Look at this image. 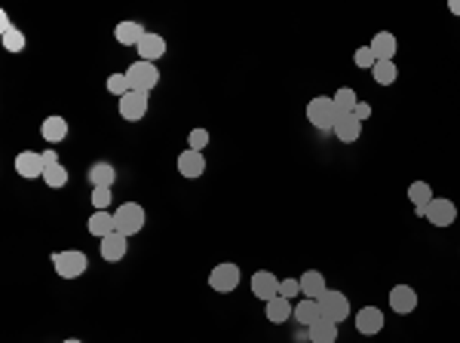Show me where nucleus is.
<instances>
[{
	"instance_id": "nucleus-16",
	"label": "nucleus",
	"mask_w": 460,
	"mask_h": 343,
	"mask_svg": "<svg viewBox=\"0 0 460 343\" xmlns=\"http://www.w3.org/2000/svg\"><path fill=\"white\" fill-rule=\"evenodd\" d=\"M332 132L337 135V142L353 144V142H359V135H362V123H359L353 114H337V123H335Z\"/></svg>"
},
{
	"instance_id": "nucleus-12",
	"label": "nucleus",
	"mask_w": 460,
	"mask_h": 343,
	"mask_svg": "<svg viewBox=\"0 0 460 343\" xmlns=\"http://www.w3.org/2000/svg\"><path fill=\"white\" fill-rule=\"evenodd\" d=\"M15 172H19L22 178H43V172H46V162L40 153H34V151H22L19 157H15Z\"/></svg>"
},
{
	"instance_id": "nucleus-39",
	"label": "nucleus",
	"mask_w": 460,
	"mask_h": 343,
	"mask_svg": "<svg viewBox=\"0 0 460 343\" xmlns=\"http://www.w3.org/2000/svg\"><path fill=\"white\" fill-rule=\"evenodd\" d=\"M65 343H80V340H74V337H68V340H65Z\"/></svg>"
},
{
	"instance_id": "nucleus-18",
	"label": "nucleus",
	"mask_w": 460,
	"mask_h": 343,
	"mask_svg": "<svg viewBox=\"0 0 460 343\" xmlns=\"http://www.w3.org/2000/svg\"><path fill=\"white\" fill-rule=\"evenodd\" d=\"M0 37H3V49L6 52H25V34L15 25H10L6 13L0 15Z\"/></svg>"
},
{
	"instance_id": "nucleus-1",
	"label": "nucleus",
	"mask_w": 460,
	"mask_h": 343,
	"mask_svg": "<svg viewBox=\"0 0 460 343\" xmlns=\"http://www.w3.org/2000/svg\"><path fill=\"white\" fill-rule=\"evenodd\" d=\"M307 120L322 132H332L335 123H337V107H335L332 96H316L313 98L310 105H307Z\"/></svg>"
},
{
	"instance_id": "nucleus-38",
	"label": "nucleus",
	"mask_w": 460,
	"mask_h": 343,
	"mask_svg": "<svg viewBox=\"0 0 460 343\" xmlns=\"http://www.w3.org/2000/svg\"><path fill=\"white\" fill-rule=\"evenodd\" d=\"M448 10L454 13V15H460V0H451V3H448Z\"/></svg>"
},
{
	"instance_id": "nucleus-17",
	"label": "nucleus",
	"mask_w": 460,
	"mask_h": 343,
	"mask_svg": "<svg viewBox=\"0 0 460 343\" xmlns=\"http://www.w3.org/2000/svg\"><path fill=\"white\" fill-rule=\"evenodd\" d=\"M368 46H371V52H374V59H378V61H393V59H396V49H399L396 34H390V31H381V34H374Z\"/></svg>"
},
{
	"instance_id": "nucleus-15",
	"label": "nucleus",
	"mask_w": 460,
	"mask_h": 343,
	"mask_svg": "<svg viewBox=\"0 0 460 343\" xmlns=\"http://www.w3.org/2000/svg\"><path fill=\"white\" fill-rule=\"evenodd\" d=\"M135 49H138V56H141V61H157V59L166 56V37L148 31V34L141 37V43L135 46Z\"/></svg>"
},
{
	"instance_id": "nucleus-37",
	"label": "nucleus",
	"mask_w": 460,
	"mask_h": 343,
	"mask_svg": "<svg viewBox=\"0 0 460 343\" xmlns=\"http://www.w3.org/2000/svg\"><path fill=\"white\" fill-rule=\"evenodd\" d=\"M40 157H43V162H46V166H56V162H59V153L52 151V147H46V151L40 153Z\"/></svg>"
},
{
	"instance_id": "nucleus-35",
	"label": "nucleus",
	"mask_w": 460,
	"mask_h": 343,
	"mask_svg": "<svg viewBox=\"0 0 460 343\" xmlns=\"http://www.w3.org/2000/svg\"><path fill=\"white\" fill-rule=\"evenodd\" d=\"M279 294L282 298H295V294H301V279H279Z\"/></svg>"
},
{
	"instance_id": "nucleus-31",
	"label": "nucleus",
	"mask_w": 460,
	"mask_h": 343,
	"mask_svg": "<svg viewBox=\"0 0 460 343\" xmlns=\"http://www.w3.org/2000/svg\"><path fill=\"white\" fill-rule=\"evenodd\" d=\"M43 181L59 190V187H65V184H68V169L61 166V162H56V166H46V172H43Z\"/></svg>"
},
{
	"instance_id": "nucleus-14",
	"label": "nucleus",
	"mask_w": 460,
	"mask_h": 343,
	"mask_svg": "<svg viewBox=\"0 0 460 343\" xmlns=\"http://www.w3.org/2000/svg\"><path fill=\"white\" fill-rule=\"evenodd\" d=\"M206 172V157L199 151H181L178 153V175L181 178H190V181H194V178H199Z\"/></svg>"
},
{
	"instance_id": "nucleus-32",
	"label": "nucleus",
	"mask_w": 460,
	"mask_h": 343,
	"mask_svg": "<svg viewBox=\"0 0 460 343\" xmlns=\"http://www.w3.org/2000/svg\"><path fill=\"white\" fill-rule=\"evenodd\" d=\"M111 199H114L111 187H92V206H95V212H107Z\"/></svg>"
},
{
	"instance_id": "nucleus-5",
	"label": "nucleus",
	"mask_w": 460,
	"mask_h": 343,
	"mask_svg": "<svg viewBox=\"0 0 460 343\" xmlns=\"http://www.w3.org/2000/svg\"><path fill=\"white\" fill-rule=\"evenodd\" d=\"M240 279H243V270L236 264H215V270L209 273V285L215 288L218 294H230L240 288Z\"/></svg>"
},
{
	"instance_id": "nucleus-4",
	"label": "nucleus",
	"mask_w": 460,
	"mask_h": 343,
	"mask_svg": "<svg viewBox=\"0 0 460 343\" xmlns=\"http://www.w3.org/2000/svg\"><path fill=\"white\" fill-rule=\"evenodd\" d=\"M126 77H129V86H132V92H151L153 86L160 83V71L153 61H132V65L126 68Z\"/></svg>"
},
{
	"instance_id": "nucleus-36",
	"label": "nucleus",
	"mask_w": 460,
	"mask_h": 343,
	"mask_svg": "<svg viewBox=\"0 0 460 343\" xmlns=\"http://www.w3.org/2000/svg\"><path fill=\"white\" fill-rule=\"evenodd\" d=\"M353 116H356L359 123H365L368 116H371V105H368V101H359V105L353 107Z\"/></svg>"
},
{
	"instance_id": "nucleus-9",
	"label": "nucleus",
	"mask_w": 460,
	"mask_h": 343,
	"mask_svg": "<svg viewBox=\"0 0 460 343\" xmlns=\"http://www.w3.org/2000/svg\"><path fill=\"white\" fill-rule=\"evenodd\" d=\"M390 310L399 316H408L417 310V291H414L411 285H396L393 291H390Z\"/></svg>"
},
{
	"instance_id": "nucleus-24",
	"label": "nucleus",
	"mask_w": 460,
	"mask_h": 343,
	"mask_svg": "<svg viewBox=\"0 0 460 343\" xmlns=\"http://www.w3.org/2000/svg\"><path fill=\"white\" fill-rule=\"evenodd\" d=\"M86 230L92 233V236L105 239L107 233L117 230V221H114V215H111V212H92V215H89V221H86Z\"/></svg>"
},
{
	"instance_id": "nucleus-20",
	"label": "nucleus",
	"mask_w": 460,
	"mask_h": 343,
	"mask_svg": "<svg viewBox=\"0 0 460 343\" xmlns=\"http://www.w3.org/2000/svg\"><path fill=\"white\" fill-rule=\"evenodd\" d=\"M325 291H328V285H325V276H322L319 270H307L301 276V294H307L310 300H319Z\"/></svg>"
},
{
	"instance_id": "nucleus-13",
	"label": "nucleus",
	"mask_w": 460,
	"mask_h": 343,
	"mask_svg": "<svg viewBox=\"0 0 460 343\" xmlns=\"http://www.w3.org/2000/svg\"><path fill=\"white\" fill-rule=\"evenodd\" d=\"M356 331L371 337V334H381L383 331V313L378 307H362L356 313Z\"/></svg>"
},
{
	"instance_id": "nucleus-11",
	"label": "nucleus",
	"mask_w": 460,
	"mask_h": 343,
	"mask_svg": "<svg viewBox=\"0 0 460 343\" xmlns=\"http://www.w3.org/2000/svg\"><path fill=\"white\" fill-rule=\"evenodd\" d=\"M252 294L264 303L273 300L276 294H279V279H276L270 270H258L255 276H252Z\"/></svg>"
},
{
	"instance_id": "nucleus-33",
	"label": "nucleus",
	"mask_w": 460,
	"mask_h": 343,
	"mask_svg": "<svg viewBox=\"0 0 460 343\" xmlns=\"http://www.w3.org/2000/svg\"><path fill=\"white\" fill-rule=\"evenodd\" d=\"M353 65H356V68H368V71H371V68L378 65V59H374L371 46H359V49L353 52Z\"/></svg>"
},
{
	"instance_id": "nucleus-19",
	"label": "nucleus",
	"mask_w": 460,
	"mask_h": 343,
	"mask_svg": "<svg viewBox=\"0 0 460 343\" xmlns=\"http://www.w3.org/2000/svg\"><path fill=\"white\" fill-rule=\"evenodd\" d=\"M408 199H411V206H414V212H417V218H424L427 212V206L433 202V187H429L427 181H411L408 184Z\"/></svg>"
},
{
	"instance_id": "nucleus-22",
	"label": "nucleus",
	"mask_w": 460,
	"mask_h": 343,
	"mask_svg": "<svg viewBox=\"0 0 460 343\" xmlns=\"http://www.w3.org/2000/svg\"><path fill=\"white\" fill-rule=\"evenodd\" d=\"M144 34H148V31L141 28V22H120V25L114 28V37H117V43H123V46H138Z\"/></svg>"
},
{
	"instance_id": "nucleus-27",
	"label": "nucleus",
	"mask_w": 460,
	"mask_h": 343,
	"mask_svg": "<svg viewBox=\"0 0 460 343\" xmlns=\"http://www.w3.org/2000/svg\"><path fill=\"white\" fill-rule=\"evenodd\" d=\"M307 331H310V343H335V340H337V325L328 322V319H319V322H313Z\"/></svg>"
},
{
	"instance_id": "nucleus-25",
	"label": "nucleus",
	"mask_w": 460,
	"mask_h": 343,
	"mask_svg": "<svg viewBox=\"0 0 460 343\" xmlns=\"http://www.w3.org/2000/svg\"><path fill=\"white\" fill-rule=\"evenodd\" d=\"M295 322H301L304 328H310L313 322H319L322 313H319V300H310V298H304L301 303H295Z\"/></svg>"
},
{
	"instance_id": "nucleus-8",
	"label": "nucleus",
	"mask_w": 460,
	"mask_h": 343,
	"mask_svg": "<svg viewBox=\"0 0 460 343\" xmlns=\"http://www.w3.org/2000/svg\"><path fill=\"white\" fill-rule=\"evenodd\" d=\"M148 114V92H129L120 98V116L129 123H138Z\"/></svg>"
},
{
	"instance_id": "nucleus-28",
	"label": "nucleus",
	"mask_w": 460,
	"mask_h": 343,
	"mask_svg": "<svg viewBox=\"0 0 460 343\" xmlns=\"http://www.w3.org/2000/svg\"><path fill=\"white\" fill-rule=\"evenodd\" d=\"M332 101H335L337 114H353V107L359 105V96H356V89H350V86H341V89L332 96Z\"/></svg>"
},
{
	"instance_id": "nucleus-7",
	"label": "nucleus",
	"mask_w": 460,
	"mask_h": 343,
	"mask_svg": "<svg viewBox=\"0 0 460 343\" xmlns=\"http://www.w3.org/2000/svg\"><path fill=\"white\" fill-rule=\"evenodd\" d=\"M424 218L433 227H451V224L457 221V206L451 199H445V197H436L433 202L427 206V212Z\"/></svg>"
},
{
	"instance_id": "nucleus-2",
	"label": "nucleus",
	"mask_w": 460,
	"mask_h": 343,
	"mask_svg": "<svg viewBox=\"0 0 460 343\" xmlns=\"http://www.w3.org/2000/svg\"><path fill=\"white\" fill-rule=\"evenodd\" d=\"M86 267H89L86 254L77 252V248H68V252L52 254V270H56L61 279H80L83 273H86Z\"/></svg>"
},
{
	"instance_id": "nucleus-3",
	"label": "nucleus",
	"mask_w": 460,
	"mask_h": 343,
	"mask_svg": "<svg viewBox=\"0 0 460 343\" xmlns=\"http://www.w3.org/2000/svg\"><path fill=\"white\" fill-rule=\"evenodd\" d=\"M114 221H117V233L135 236V233H141L148 215H144V208L138 202H123V206H117V212H114Z\"/></svg>"
},
{
	"instance_id": "nucleus-23",
	"label": "nucleus",
	"mask_w": 460,
	"mask_h": 343,
	"mask_svg": "<svg viewBox=\"0 0 460 343\" xmlns=\"http://www.w3.org/2000/svg\"><path fill=\"white\" fill-rule=\"evenodd\" d=\"M295 316V307H291L289 298H282V294H276L273 300H267V319H270L273 325H282L289 322V319Z\"/></svg>"
},
{
	"instance_id": "nucleus-10",
	"label": "nucleus",
	"mask_w": 460,
	"mask_h": 343,
	"mask_svg": "<svg viewBox=\"0 0 460 343\" xmlns=\"http://www.w3.org/2000/svg\"><path fill=\"white\" fill-rule=\"evenodd\" d=\"M98 252H102V257L107 264H117L129 252V236H123V233H117V230L107 233V236L102 239V245H98Z\"/></svg>"
},
{
	"instance_id": "nucleus-29",
	"label": "nucleus",
	"mask_w": 460,
	"mask_h": 343,
	"mask_svg": "<svg viewBox=\"0 0 460 343\" xmlns=\"http://www.w3.org/2000/svg\"><path fill=\"white\" fill-rule=\"evenodd\" d=\"M371 77H374V83H381V86H393L396 77H399L396 61H378V65L371 68Z\"/></svg>"
},
{
	"instance_id": "nucleus-30",
	"label": "nucleus",
	"mask_w": 460,
	"mask_h": 343,
	"mask_svg": "<svg viewBox=\"0 0 460 343\" xmlns=\"http://www.w3.org/2000/svg\"><path fill=\"white\" fill-rule=\"evenodd\" d=\"M105 86H107V92H111V96H117V98H123V96H129V92H132V86H129L126 71H123V74H111Z\"/></svg>"
},
{
	"instance_id": "nucleus-21",
	"label": "nucleus",
	"mask_w": 460,
	"mask_h": 343,
	"mask_svg": "<svg viewBox=\"0 0 460 343\" xmlns=\"http://www.w3.org/2000/svg\"><path fill=\"white\" fill-rule=\"evenodd\" d=\"M40 135H43V142H49V144L65 142L68 138V120L65 116H46L43 126H40Z\"/></svg>"
},
{
	"instance_id": "nucleus-6",
	"label": "nucleus",
	"mask_w": 460,
	"mask_h": 343,
	"mask_svg": "<svg viewBox=\"0 0 460 343\" xmlns=\"http://www.w3.org/2000/svg\"><path fill=\"white\" fill-rule=\"evenodd\" d=\"M319 313H322V319H328V322L341 325L344 319L350 316V300H347V294H341V291H325V294L319 298Z\"/></svg>"
},
{
	"instance_id": "nucleus-34",
	"label": "nucleus",
	"mask_w": 460,
	"mask_h": 343,
	"mask_svg": "<svg viewBox=\"0 0 460 343\" xmlns=\"http://www.w3.org/2000/svg\"><path fill=\"white\" fill-rule=\"evenodd\" d=\"M206 144H209V132H206V129H194V132L187 135V147H190V151H199V153H203Z\"/></svg>"
},
{
	"instance_id": "nucleus-26",
	"label": "nucleus",
	"mask_w": 460,
	"mask_h": 343,
	"mask_svg": "<svg viewBox=\"0 0 460 343\" xmlns=\"http://www.w3.org/2000/svg\"><path fill=\"white\" fill-rule=\"evenodd\" d=\"M114 181H117V169H114L111 162H92V169H89L92 187H111Z\"/></svg>"
}]
</instances>
